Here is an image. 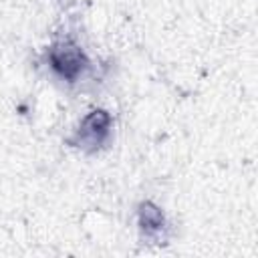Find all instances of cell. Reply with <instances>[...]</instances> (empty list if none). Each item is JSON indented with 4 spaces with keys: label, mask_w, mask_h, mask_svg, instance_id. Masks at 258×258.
Instances as JSON below:
<instances>
[{
    "label": "cell",
    "mask_w": 258,
    "mask_h": 258,
    "mask_svg": "<svg viewBox=\"0 0 258 258\" xmlns=\"http://www.w3.org/2000/svg\"><path fill=\"white\" fill-rule=\"evenodd\" d=\"M137 218H139V226L145 234H159L165 226V216L163 212L153 204V202H141L139 210H137Z\"/></svg>",
    "instance_id": "3957f363"
},
{
    "label": "cell",
    "mask_w": 258,
    "mask_h": 258,
    "mask_svg": "<svg viewBox=\"0 0 258 258\" xmlns=\"http://www.w3.org/2000/svg\"><path fill=\"white\" fill-rule=\"evenodd\" d=\"M48 62H50L52 71L60 79L69 81V83H75L83 75L87 64H89L85 52L73 40H58V42H54L50 46V50H48Z\"/></svg>",
    "instance_id": "6da1fadb"
},
{
    "label": "cell",
    "mask_w": 258,
    "mask_h": 258,
    "mask_svg": "<svg viewBox=\"0 0 258 258\" xmlns=\"http://www.w3.org/2000/svg\"><path fill=\"white\" fill-rule=\"evenodd\" d=\"M109 129H111V115L105 109H93L81 121L73 143L85 149H97L107 139Z\"/></svg>",
    "instance_id": "7a4b0ae2"
}]
</instances>
